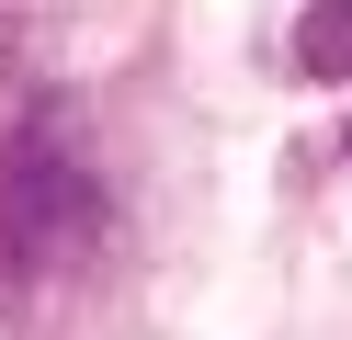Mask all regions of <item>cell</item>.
Here are the masks:
<instances>
[{
	"instance_id": "1",
	"label": "cell",
	"mask_w": 352,
	"mask_h": 340,
	"mask_svg": "<svg viewBox=\"0 0 352 340\" xmlns=\"http://www.w3.org/2000/svg\"><path fill=\"white\" fill-rule=\"evenodd\" d=\"M102 170L69 136H23L0 159V272H57L80 249H102Z\"/></svg>"
},
{
	"instance_id": "2",
	"label": "cell",
	"mask_w": 352,
	"mask_h": 340,
	"mask_svg": "<svg viewBox=\"0 0 352 340\" xmlns=\"http://www.w3.org/2000/svg\"><path fill=\"white\" fill-rule=\"evenodd\" d=\"M296 80H352V0H307V23H296Z\"/></svg>"
}]
</instances>
